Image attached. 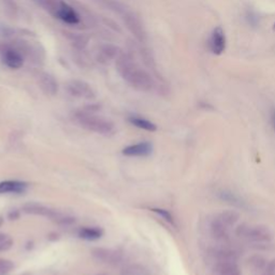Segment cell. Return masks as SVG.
Here are the masks:
<instances>
[{
	"mask_svg": "<svg viewBox=\"0 0 275 275\" xmlns=\"http://www.w3.org/2000/svg\"><path fill=\"white\" fill-rule=\"evenodd\" d=\"M115 64L118 74L132 88L140 92H150L154 88L153 78L134 62L132 55L122 52L115 60Z\"/></svg>",
	"mask_w": 275,
	"mask_h": 275,
	"instance_id": "cell-1",
	"label": "cell"
},
{
	"mask_svg": "<svg viewBox=\"0 0 275 275\" xmlns=\"http://www.w3.org/2000/svg\"><path fill=\"white\" fill-rule=\"evenodd\" d=\"M101 2H104L106 8L118 14L122 20L124 22L127 30L134 36L138 41L141 43L146 41V28H144L142 20L136 16L134 11H132L125 4L118 2V0H101Z\"/></svg>",
	"mask_w": 275,
	"mask_h": 275,
	"instance_id": "cell-2",
	"label": "cell"
},
{
	"mask_svg": "<svg viewBox=\"0 0 275 275\" xmlns=\"http://www.w3.org/2000/svg\"><path fill=\"white\" fill-rule=\"evenodd\" d=\"M74 118L78 124L90 132L101 136H110L115 132V126L111 120L95 114L88 110H81L74 113Z\"/></svg>",
	"mask_w": 275,
	"mask_h": 275,
	"instance_id": "cell-3",
	"label": "cell"
},
{
	"mask_svg": "<svg viewBox=\"0 0 275 275\" xmlns=\"http://www.w3.org/2000/svg\"><path fill=\"white\" fill-rule=\"evenodd\" d=\"M236 232L238 236L254 243L269 242L272 238L269 228L262 225H241L236 228Z\"/></svg>",
	"mask_w": 275,
	"mask_h": 275,
	"instance_id": "cell-4",
	"label": "cell"
},
{
	"mask_svg": "<svg viewBox=\"0 0 275 275\" xmlns=\"http://www.w3.org/2000/svg\"><path fill=\"white\" fill-rule=\"evenodd\" d=\"M0 60L6 68L18 70L23 67L25 57L14 44L4 43L0 44Z\"/></svg>",
	"mask_w": 275,
	"mask_h": 275,
	"instance_id": "cell-5",
	"label": "cell"
},
{
	"mask_svg": "<svg viewBox=\"0 0 275 275\" xmlns=\"http://www.w3.org/2000/svg\"><path fill=\"white\" fill-rule=\"evenodd\" d=\"M66 92L71 97L78 99L92 100L96 98L95 90L92 86L81 80H71L66 84Z\"/></svg>",
	"mask_w": 275,
	"mask_h": 275,
	"instance_id": "cell-6",
	"label": "cell"
},
{
	"mask_svg": "<svg viewBox=\"0 0 275 275\" xmlns=\"http://www.w3.org/2000/svg\"><path fill=\"white\" fill-rule=\"evenodd\" d=\"M92 256L94 259L97 260L100 264H104L108 266H120L124 257L122 252L112 248H96L92 250Z\"/></svg>",
	"mask_w": 275,
	"mask_h": 275,
	"instance_id": "cell-7",
	"label": "cell"
},
{
	"mask_svg": "<svg viewBox=\"0 0 275 275\" xmlns=\"http://www.w3.org/2000/svg\"><path fill=\"white\" fill-rule=\"evenodd\" d=\"M238 259H213L212 275H242Z\"/></svg>",
	"mask_w": 275,
	"mask_h": 275,
	"instance_id": "cell-8",
	"label": "cell"
},
{
	"mask_svg": "<svg viewBox=\"0 0 275 275\" xmlns=\"http://www.w3.org/2000/svg\"><path fill=\"white\" fill-rule=\"evenodd\" d=\"M53 18L70 26L78 25L81 24L82 22L80 13L76 10L74 6H72L70 4H68L66 0H64V4H62L58 11L55 13V16Z\"/></svg>",
	"mask_w": 275,
	"mask_h": 275,
	"instance_id": "cell-9",
	"label": "cell"
},
{
	"mask_svg": "<svg viewBox=\"0 0 275 275\" xmlns=\"http://www.w3.org/2000/svg\"><path fill=\"white\" fill-rule=\"evenodd\" d=\"M122 53V52L118 46L106 43V44H101L97 48L95 53L96 60L100 64H108L112 60H116Z\"/></svg>",
	"mask_w": 275,
	"mask_h": 275,
	"instance_id": "cell-10",
	"label": "cell"
},
{
	"mask_svg": "<svg viewBox=\"0 0 275 275\" xmlns=\"http://www.w3.org/2000/svg\"><path fill=\"white\" fill-rule=\"evenodd\" d=\"M229 227L226 226L216 215L210 222V232L215 241L220 244H227L229 241Z\"/></svg>",
	"mask_w": 275,
	"mask_h": 275,
	"instance_id": "cell-11",
	"label": "cell"
},
{
	"mask_svg": "<svg viewBox=\"0 0 275 275\" xmlns=\"http://www.w3.org/2000/svg\"><path fill=\"white\" fill-rule=\"evenodd\" d=\"M208 48L215 55H222L226 50V36L222 27H216L208 39Z\"/></svg>",
	"mask_w": 275,
	"mask_h": 275,
	"instance_id": "cell-12",
	"label": "cell"
},
{
	"mask_svg": "<svg viewBox=\"0 0 275 275\" xmlns=\"http://www.w3.org/2000/svg\"><path fill=\"white\" fill-rule=\"evenodd\" d=\"M22 211L26 214L48 217V218L52 220H54L57 214H58V211H56V210L38 204V202H27V204H25L23 208H22Z\"/></svg>",
	"mask_w": 275,
	"mask_h": 275,
	"instance_id": "cell-13",
	"label": "cell"
},
{
	"mask_svg": "<svg viewBox=\"0 0 275 275\" xmlns=\"http://www.w3.org/2000/svg\"><path fill=\"white\" fill-rule=\"evenodd\" d=\"M37 81L41 90L48 96H55L58 92V83L52 74L41 72L37 76Z\"/></svg>",
	"mask_w": 275,
	"mask_h": 275,
	"instance_id": "cell-14",
	"label": "cell"
},
{
	"mask_svg": "<svg viewBox=\"0 0 275 275\" xmlns=\"http://www.w3.org/2000/svg\"><path fill=\"white\" fill-rule=\"evenodd\" d=\"M122 153L128 157H146L153 153V146L150 142L132 144L122 150Z\"/></svg>",
	"mask_w": 275,
	"mask_h": 275,
	"instance_id": "cell-15",
	"label": "cell"
},
{
	"mask_svg": "<svg viewBox=\"0 0 275 275\" xmlns=\"http://www.w3.org/2000/svg\"><path fill=\"white\" fill-rule=\"evenodd\" d=\"M28 188V183L23 180H4L0 182V194H24Z\"/></svg>",
	"mask_w": 275,
	"mask_h": 275,
	"instance_id": "cell-16",
	"label": "cell"
},
{
	"mask_svg": "<svg viewBox=\"0 0 275 275\" xmlns=\"http://www.w3.org/2000/svg\"><path fill=\"white\" fill-rule=\"evenodd\" d=\"M104 236V230L99 227H82L78 231V236L85 241H96Z\"/></svg>",
	"mask_w": 275,
	"mask_h": 275,
	"instance_id": "cell-17",
	"label": "cell"
},
{
	"mask_svg": "<svg viewBox=\"0 0 275 275\" xmlns=\"http://www.w3.org/2000/svg\"><path fill=\"white\" fill-rule=\"evenodd\" d=\"M39 8L46 11L50 16H54L55 13L60 8L64 0H32Z\"/></svg>",
	"mask_w": 275,
	"mask_h": 275,
	"instance_id": "cell-18",
	"label": "cell"
},
{
	"mask_svg": "<svg viewBox=\"0 0 275 275\" xmlns=\"http://www.w3.org/2000/svg\"><path fill=\"white\" fill-rule=\"evenodd\" d=\"M128 122L132 125L140 128V129H143V130H146V132H153L157 130V126L154 124L153 122H150L146 118H143L141 116H138V115H132V116H129Z\"/></svg>",
	"mask_w": 275,
	"mask_h": 275,
	"instance_id": "cell-19",
	"label": "cell"
},
{
	"mask_svg": "<svg viewBox=\"0 0 275 275\" xmlns=\"http://www.w3.org/2000/svg\"><path fill=\"white\" fill-rule=\"evenodd\" d=\"M217 196L222 201L228 202L229 204H232L238 208H244L245 206V202L238 196L236 194L230 192V190H220L217 194Z\"/></svg>",
	"mask_w": 275,
	"mask_h": 275,
	"instance_id": "cell-20",
	"label": "cell"
},
{
	"mask_svg": "<svg viewBox=\"0 0 275 275\" xmlns=\"http://www.w3.org/2000/svg\"><path fill=\"white\" fill-rule=\"evenodd\" d=\"M0 6L8 18H16L18 16V6L16 0H0Z\"/></svg>",
	"mask_w": 275,
	"mask_h": 275,
	"instance_id": "cell-21",
	"label": "cell"
},
{
	"mask_svg": "<svg viewBox=\"0 0 275 275\" xmlns=\"http://www.w3.org/2000/svg\"><path fill=\"white\" fill-rule=\"evenodd\" d=\"M68 39L74 48L78 50H83L88 43V37L80 34H68Z\"/></svg>",
	"mask_w": 275,
	"mask_h": 275,
	"instance_id": "cell-22",
	"label": "cell"
},
{
	"mask_svg": "<svg viewBox=\"0 0 275 275\" xmlns=\"http://www.w3.org/2000/svg\"><path fill=\"white\" fill-rule=\"evenodd\" d=\"M120 275H150L148 270L142 264H129L122 270Z\"/></svg>",
	"mask_w": 275,
	"mask_h": 275,
	"instance_id": "cell-23",
	"label": "cell"
},
{
	"mask_svg": "<svg viewBox=\"0 0 275 275\" xmlns=\"http://www.w3.org/2000/svg\"><path fill=\"white\" fill-rule=\"evenodd\" d=\"M53 222H56L57 225H60V226L67 227V226L74 225V224L76 222V218L74 216H70L68 214H64L62 212H58V214H57V216H56V218Z\"/></svg>",
	"mask_w": 275,
	"mask_h": 275,
	"instance_id": "cell-24",
	"label": "cell"
},
{
	"mask_svg": "<svg viewBox=\"0 0 275 275\" xmlns=\"http://www.w3.org/2000/svg\"><path fill=\"white\" fill-rule=\"evenodd\" d=\"M13 246L12 238L6 234H0V252L9 250Z\"/></svg>",
	"mask_w": 275,
	"mask_h": 275,
	"instance_id": "cell-25",
	"label": "cell"
},
{
	"mask_svg": "<svg viewBox=\"0 0 275 275\" xmlns=\"http://www.w3.org/2000/svg\"><path fill=\"white\" fill-rule=\"evenodd\" d=\"M14 269L13 262L9 259L0 258V275H8Z\"/></svg>",
	"mask_w": 275,
	"mask_h": 275,
	"instance_id": "cell-26",
	"label": "cell"
},
{
	"mask_svg": "<svg viewBox=\"0 0 275 275\" xmlns=\"http://www.w3.org/2000/svg\"><path fill=\"white\" fill-rule=\"evenodd\" d=\"M153 212L157 213L159 216L162 217V218L166 222H168L170 224L174 222V220H173V216L171 215V213L169 211H167V210H164V208H153Z\"/></svg>",
	"mask_w": 275,
	"mask_h": 275,
	"instance_id": "cell-27",
	"label": "cell"
},
{
	"mask_svg": "<svg viewBox=\"0 0 275 275\" xmlns=\"http://www.w3.org/2000/svg\"><path fill=\"white\" fill-rule=\"evenodd\" d=\"M8 217L11 220H16L20 218V212L18 211V210H12V211L9 212Z\"/></svg>",
	"mask_w": 275,
	"mask_h": 275,
	"instance_id": "cell-28",
	"label": "cell"
},
{
	"mask_svg": "<svg viewBox=\"0 0 275 275\" xmlns=\"http://www.w3.org/2000/svg\"><path fill=\"white\" fill-rule=\"evenodd\" d=\"M271 122H272V126L275 130V110H273V112L271 114Z\"/></svg>",
	"mask_w": 275,
	"mask_h": 275,
	"instance_id": "cell-29",
	"label": "cell"
},
{
	"mask_svg": "<svg viewBox=\"0 0 275 275\" xmlns=\"http://www.w3.org/2000/svg\"><path fill=\"white\" fill-rule=\"evenodd\" d=\"M4 225V217L0 216V227H2Z\"/></svg>",
	"mask_w": 275,
	"mask_h": 275,
	"instance_id": "cell-30",
	"label": "cell"
},
{
	"mask_svg": "<svg viewBox=\"0 0 275 275\" xmlns=\"http://www.w3.org/2000/svg\"><path fill=\"white\" fill-rule=\"evenodd\" d=\"M274 30H275V24H274Z\"/></svg>",
	"mask_w": 275,
	"mask_h": 275,
	"instance_id": "cell-31",
	"label": "cell"
},
{
	"mask_svg": "<svg viewBox=\"0 0 275 275\" xmlns=\"http://www.w3.org/2000/svg\"><path fill=\"white\" fill-rule=\"evenodd\" d=\"M99 275H101V274H99Z\"/></svg>",
	"mask_w": 275,
	"mask_h": 275,
	"instance_id": "cell-32",
	"label": "cell"
}]
</instances>
